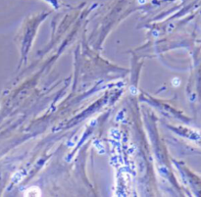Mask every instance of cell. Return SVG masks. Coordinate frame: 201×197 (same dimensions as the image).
Returning <instances> with one entry per match:
<instances>
[{
  "instance_id": "cell-1",
  "label": "cell",
  "mask_w": 201,
  "mask_h": 197,
  "mask_svg": "<svg viewBox=\"0 0 201 197\" xmlns=\"http://www.w3.org/2000/svg\"><path fill=\"white\" fill-rule=\"evenodd\" d=\"M26 196H40L41 193H40V189L39 187H36V186H33V187H30V189H27V192L25 193Z\"/></svg>"
}]
</instances>
